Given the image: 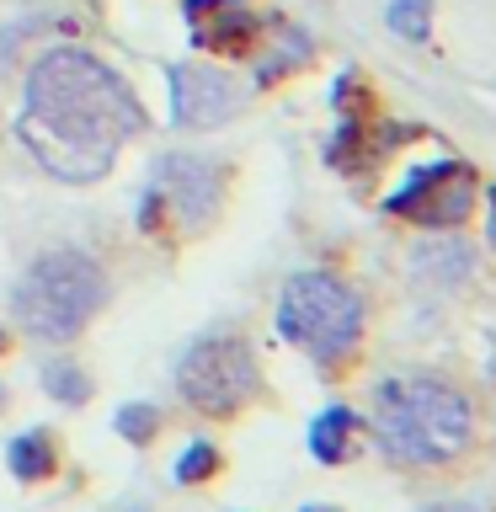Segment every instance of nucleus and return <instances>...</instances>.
Segmentation results:
<instances>
[{
    "label": "nucleus",
    "instance_id": "nucleus-1",
    "mask_svg": "<svg viewBox=\"0 0 496 512\" xmlns=\"http://www.w3.org/2000/svg\"><path fill=\"white\" fill-rule=\"evenodd\" d=\"M150 128L134 86L91 48L54 43L32 59L16 107V139L59 182H102L123 144Z\"/></svg>",
    "mask_w": 496,
    "mask_h": 512
},
{
    "label": "nucleus",
    "instance_id": "nucleus-10",
    "mask_svg": "<svg viewBox=\"0 0 496 512\" xmlns=\"http://www.w3.org/2000/svg\"><path fill=\"white\" fill-rule=\"evenodd\" d=\"M352 432H358V416H352L347 406H326L310 422V454L320 464H342L347 448H352Z\"/></svg>",
    "mask_w": 496,
    "mask_h": 512
},
{
    "label": "nucleus",
    "instance_id": "nucleus-7",
    "mask_svg": "<svg viewBox=\"0 0 496 512\" xmlns=\"http://www.w3.org/2000/svg\"><path fill=\"white\" fill-rule=\"evenodd\" d=\"M475 171L464 160H438V166H416L390 198L384 214L395 219H422V224H464L475 208Z\"/></svg>",
    "mask_w": 496,
    "mask_h": 512
},
{
    "label": "nucleus",
    "instance_id": "nucleus-14",
    "mask_svg": "<svg viewBox=\"0 0 496 512\" xmlns=\"http://www.w3.org/2000/svg\"><path fill=\"white\" fill-rule=\"evenodd\" d=\"M43 390L54 400H64V406H86L91 379H86V368H75V363H48L43 368Z\"/></svg>",
    "mask_w": 496,
    "mask_h": 512
},
{
    "label": "nucleus",
    "instance_id": "nucleus-20",
    "mask_svg": "<svg viewBox=\"0 0 496 512\" xmlns=\"http://www.w3.org/2000/svg\"><path fill=\"white\" fill-rule=\"evenodd\" d=\"M0 352H6V331H0Z\"/></svg>",
    "mask_w": 496,
    "mask_h": 512
},
{
    "label": "nucleus",
    "instance_id": "nucleus-11",
    "mask_svg": "<svg viewBox=\"0 0 496 512\" xmlns=\"http://www.w3.org/2000/svg\"><path fill=\"white\" fill-rule=\"evenodd\" d=\"M6 464H11L16 480H43L48 470H54V443H48V432L43 427L16 432L11 448H6Z\"/></svg>",
    "mask_w": 496,
    "mask_h": 512
},
{
    "label": "nucleus",
    "instance_id": "nucleus-17",
    "mask_svg": "<svg viewBox=\"0 0 496 512\" xmlns=\"http://www.w3.org/2000/svg\"><path fill=\"white\" fill-rule=\"evenodd\" d=\"M486 208H491V224H486V240H491V251H496V187H486Z\"/></svg>",
    "mask_w": 496,
    "mask_h": 512
},
{
    "label": "nucleus",
    "instance_id": "nucleus-6",
    "mask_svg": "<svg viewBox=\"0 0 496 512\" xmlns=\"http://www.w3.org/2000/svg\"><path fill=\"white\" fill-rule=\"evenodd\" d=\"M219 198H224V166L219 160L171 150V155L155 160L150 187H144V198H139V230H155L160 208H166L182 230H203V224L219 214Z\"/></svg>",
    "mask_w": 496,
    "mask_h": 512
},
{
    "label": "nucleus",
    "instance_id": "nucleus-13",
    "mask_svg": "<svg viewBox=\"0 0 496 512\" xmlns=\"http://www.w3.org/2000/svg\"><path fill=\"white\" fill-rule=\"evenodd\" d=\"M310 54H315V43L304 38L299 27H288V32H283V48H278V59L267 54L262 64H256V80H262V86H272V80H283L288 70H299V64L310 59Z\"/></svg>",
    "mask_w": 496,
    "mask_h": 512
},
{
    "label": "nucleus",
    "instance_id": "nucleus-4",
    "mask_svg": "<svg viewBox=\"0 0 496 512\" xmlns=\"http://www.w3.org/2000/svg\"><path fill=\"white\" fill-rule=\"evenodd\" d=\"M278 336L288 347L310 352L315 363H342L363 336V299L347 278L326 267L294 272L278 299Z\"/></svg>",
    "mask_w": 496,
    "mask_h": 512
},
{
    "label": "nucleus",
    "instance_id": "nucleus-19",
    "mask_svg": "<svg viewBox=\"0 0 496 512\" xmlns=\"http://www.w3.org/2000/svg\"><path fill=\"white\" fill-rule=\"evenodd\" d=\"M299 512H336V507H326V502H320V507H315V502H310V507H299Z\"/></svg>",
    "mask_w": 496,
    "mask_h": 512
},
{
    "label": "nucleus",
    "instance_id": "nucleus-8",
    "mask_svg": "<svg viewBox=\"0 0 496 512\" xmlns=\"http://www.w3.org/2000/svg\"><path fill=\"white\" fill-rule=\"evenodd\" d=\"M171 123L176 128H219L246 107V91L214 64H171Z\"/></svg>",
    "mask_w": 496,
    "mask_h": 512
},
{
    "label": "nucleus",
    "instance_id": "nucleus-16",
    "mask_svg": "<svg viewBox=\"0 0 496 512\" xmlns=\"http://www.w3.org/2000/svg\"><path fill=\"white\" fill-rule=\"evenodd\" d=\"M155 422H160V411L150 406V400H128V406H118V416H112V427H118L123 443H150Z\"/></svg>",
    "mask_w": 496,
    "mask_h": 512
},
{
    "label": "nucleus",
    "instance_id": "nucleus-9",
    "mask_svg": "<svg viewBox=\"0 0 496 512\" xmlns=\"http://www.w3.org/2000/svg\"><path fill=\"white\" fill-rule=\"evenodd\" d=\"M187 27H192V43L198 48H224V54H246L256 43V32L267 22L235 0H187Z\"/></svg>",
    "mask_w": 496,
    "mask_h": 512
},
{
    "label": "nucleus",
    "instance_id": "nucleus-2",
    "mask_svg": "<svg viewBox=\"0 0 496 512\" xmlns=\"http://www.w3.org/2000/svg\"><path fill=\"white\" fill-rule=\"evenodd\" d=\"M475 438L464 390L438 374H395L374 395V443L390 464H448Z\"/></svg>",
    "mask_w": 496,
    "mask_h": 512
},
{
    "label": "nucleus",
    "instance_id": "nucleus-18",
    "mask_svg": "<svg viewBox=\"0 0 496 512\" xmlns=\"http://www.w3.org/2000/svg\"><path fill=\"white\" fill-rule=\"evenodd\" d=\"M427 512H480V507H464V502H438V507H427Z\"/></svg>",
    "mask_w": 496,
    "mask_h": 512
},
{
    "label": "nucleus",
    "instance_id": "nucleus-12",
    "mask_svg": "<svg viewBox=\"0 0 496 512\" xmlns=\"http://www.w3.org/2000/svg\"><path fill=\"white\" fill-rule=\"evenodd\" d=\"M390 32H400L406 43H427L432 38V0H390L384 6Z\"/></svg>",
    "mask_w": 496,
    "mask_h": 512
},
{
    "label": "nucleus",
    "instance_id": "nucleus-3",
    "mask_svg": "<svg viewBox=\"0 0 496 512\" xmlns=\"http://www.w3.org/2000/svg\"><path fill=\"white\" fill-rule=\"evenodd\" d=\"M107 299V272L86 251H43L16 278V320L32 342H75Z\"/></svg>",
    "mask_w": 496,
    "mask_h": 512
},
{
    "label": "nucleus",
    "instance_id": "nucleus-5",
    "mask_svg": "<svg viewBox=\"0 0 496 512\" xmlns=\"http://www.w3.org/2000/svg\"><path fill=\"white\" fill-rule=\"evenodd\" d=\"M176 390L203 416H235L246 400L262 395V363H256L246 336H235V331L198 336L176 358Z\"/></svg>",
    "mask_w": 496,
    "mask_h": 512
},
{
    "label": "nucleus",
    "instance_id": "nucleus-15",
    "mask_svg": "<svg viewBox=\"0 0 496 512\" xmlns=\"http://www.w3.org/2000/svg\"><path fill=\"white\" fill-rule=\"evenodd\" d=\"M214 470H219V448L208 443V438H192L182 454H176V470L171 475H176V486H198V480H208Z\"/></svg>",
    "mask_w": 496,
    "mask_h": 512
}]
</instances>
